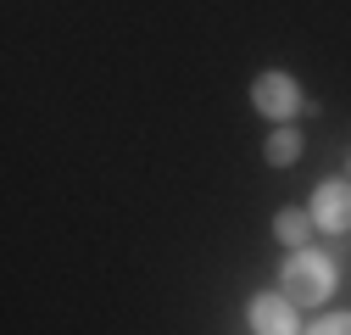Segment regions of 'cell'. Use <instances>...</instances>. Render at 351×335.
Wrapping results in <instances>:
<instances>
[{
    "label": "cell",
    "instance_id": "6",
    "mask_svg": "<svg viewBox=\"0 0 351 335\" xmlns=\"http://www.w3.org/2000/svg\"><path fill=\"white\" fill-rule=\"evenodd\" d=\"M295 157H301V135H295V129H274V140H268V162L285 168V162H295Z\"/></svg>",
    "mask_w": 351,
    "mask_h": 335
},
{
    "label": "cell",
    "instance_id": "5",
    "mask_svg": "<svg viewBox=\"0 0 351 335\" xmlns=\"http://www.w3.org/2000/svg\"><path fill=\"white\" fill-rule=\"evenodd\" d=\"M306 229H313V218H306L301 207H285V213L274 218V235H279L285 246H306Z\"/></svg>",
    "mask_w": 351,
    "mask_h": 335
},
{
    "label": "cell",
    "instance_id": "7",
    "mask_svg": "<svg viewBox=\"0 0 351 335\" xmlns=\"http://www.w3.org/2000/svg\"><path fill=\"white\" fill-rule=\"evenodd\" d=\"M306 335H351V313H329V319H318Z\"/></svg>",
    "mask_w": 351,
    "mask_h": 335
},
{
    "label": "cell",
    "instance_id": "1",
    "mask_svg": "<svg viewBox=\"0 0 351 335\" xmlns=\"http://www.w3.org/2000/svg\"><path fill=\"white\" fill-rule=\"evenodd\" d=\"M335 290V263L324 257V251H306V246H295V257L285 263V274H279V297H290V302H301V308H313V302H324Z\"/></svg>",
    "mask_w": 351,
    "mask_h": 335
},
{
    "label": "cell",
    "instance_id": "3",
    "mask_svg": "<svg viewBox=\"0 0 351 335\" xmlns=\"http://www.w3.org/2000/svg\"><path fill=\"white\" fill-rule=\"evenodd\" d=\"M306 213H313V224L318 229H351V185H340V179H324L318 190H313V207H306Z\"/></svg>",
    "mask_w": 351,
    "mask_h": 335
},
{
    "label": "cell",
    "instance_id": "2",
    "mask_svg": "<svg viewBox=\"0 0 351 335\" xmlns=\"http://www.w3.org/2000/svg\"><path fill=\"white\" fill-rule=\"evenodd\" d=\"M251 101H256L262 117H274V123H290V117L301 112V90H295L290 73H262V78L251 84Z\"/></svg>",
    "mask_w": 351,
    "mask_h": 335
},
{
    "label": "cell",
    "instance_id": "4",
    "mask_svg": "<svg viewBox=\"0 0 351 335\" xmlns=\"http://www.w3.org/2000/svg\"><path fill=\"white\" fill-rule=\"evenodd\" d=\"M245 319H251L256 335H301V324H295V302H290V297H251Z\"/></svg>",
    "mask_w": 351,
    "mask_h": 335
}]
</instances>
